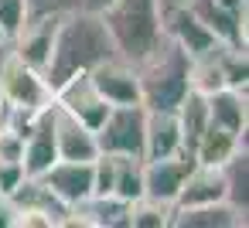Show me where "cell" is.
<instances>
[{
    "label": "cell",
    "mask_w": 249,
    "mask_h": 228,
    "mask_svg": "<svg viewBox=\"0 0 249 228\" xmlns=\"http://www.w3.org/2000/svg\"><path fill=\"white\" fill-rule=\"evenodd\" d=\"M113 41L106 34V24L96 11H72V14H62L58 21V31H55V45H52V58L45 65V79L48 85H62L65 79L79 75V72H89L96 68L99 62L113 58Z\"/></svg>",
    "instance_id": "cell-1"
},
{
    "label": "cell",
    "mask_w": 249,
    "mask_h": 228,
    "mask_svg": "<svg viewBox=\"0 0 249 228\" xmlns=\"http://www.w3.org/2000/svg\"><path fill=\"white\" fill-rule=\"evenodd\" d=\"M116 58L137 65L164 41L160 0H113L99 11Z\"/></svg>",
    "instance_id": "cell-2"
},
{
    "label": "cell",
    "mask_w": 249,
    "mask_h": 228,
    "mask_svg": "<svg viewBox=\"0 0 249 228\" xmlns=\"http://www.w3.org/2000/svg\"><path fill=\"white\" fill-rule=\"evenodd\" d=\"M188 75H191V58L164 34V41L143 62H137L143 109H178V102L191 92Z\"/></svg>",
    "instance_id": "cell-3"
},
{
    "label": "cell",
    "mask_w": 249,
    "mask_h": 228,
    "mask_svg": "<svg viewBox=\"0 0 249 228\" xmlns=\"http://www.w3.org/2000/svg\"><path fill=\"white\" fill-rule=\"evenodd\" d=\"M0 96H4L7 109L21 113H41L45 106L55 102V89L48 85L45 72L21 62L7 38L0 41Z\"/></svg>",
    "instance_id": "cell-4"
},
{
    "label": "cell",
    "mask_w": 249,
    "mask_h": 228,
    "mask_svg": "<svg viewBox=\"0 0 249 228\" xmlns=\"http://www.w3.org/2000/svg\"><path fill=\"white\" fill-rule=\"evenodd\" d=\"M143 126H147V109L140 102H133V106H109L106 119L96 130L99 153L143 160Z\"/></svg>",
    "instance_id": "cell-5"
},
{
    "label": "cell",
    "mask_w": 249,
    "mask_h": 228,
    "mask_svg": "<svg viewBox=\"0 0 249 228\" xmlns=\"http://www.w3.org/2000/svg\"><path fill=\"white\" fill-rule=\"evenodd\" d=\"M89 82L96 85V92L109 102V106H133L140 102V79H137V65L123 62V58H106L96 68L86 72ZM143 106V102H140Z\"/></svg>",
    "instance_id": "cell-6"
},
{
    "label": "cell",
    "mask_w": 249,
    "mask_h": 228,
    "mask_svg": "<svg viewBox=\"0 0 249 228\" xmlns=\"http://www.w3.org/2000/svg\"><path fill=\"white\" fill-rule=\"evenodd\" d=\"M55 102H58L65 113H72L79 123H86L92 133L99 130V123H103L106 113H109V102L96 92V85L89 82L86 72H79V75L65 79L62 85H55Z\"/></svg>",
    "instance_id": "cell-7"
},
{
    "label": "cell",
    "mask_w": 249,
    "mask_h": 228,
    "mask_svg": "<svg viewBox=\"0 0 249 228\" xmlns=\"http://www.w3.org/2000/svg\"><path fill=\"white\" fill-rule=\"evenodd\" d=\"M222 45H232V48H246V24H249V7L242 11H229L215 0H188L184 4Z\"/></svg>",
    "instance_id": "cell-8"
},
{
    "label": "cell",
    "mask_w": 249,
    "mask_h": 228,
    "mask_svg": "<svg viewBox=\"0 0 249 228\" xmlns=\"http://www.w3.org/2000/svg\"><path fill=\"white\" fill-rule=\"evenodd\" d=\"M191 167H195V157H184V153H174L164 160H143V197L174 204Z\"/></svg>",
    "instance_id": "cell-9"
},
{
    "label": "cell",
    "mask_w": 249,
    "mask_h": 228,
    "mask_svg": "<svg viewBox=\"0 0 249 228\" xmlns=\"http://www.w3.org/2000/svg\"><path fill=\"white\" fill-rule=\"evenodd\" d=\"M55 160H58V150H55V102H52V106H45L35 116V126L24 136L21 163H24V174L28 177H41Z\"/></svg>",
    "instance_id": "cell-10"
},
{
    "label": "cell",
    "mask_w": 249,
    "mask_h": 228,
    "mask_svg": "<svg viewBox=\"0 0 249 228\" xmlns=\"http://www.w3.org/2000/svg\"><path fill=\"white\" fill-rule=\"evenodd\" d=\"M41 180L52 187V194L62 204H79L92 194V160H55Z\"/></svg>",
    "instance_id": "cell-11"
},
{
    "label": "cell",
    "mask_w": 249,
    "mask_h": 228,
    "mask_svg": "<svg viewBox=\"0 0 249 228\" xmlns=\"http://www.w3.org/2000/svg\"><path fill=\"white\" fill-rule=\"evenodd\" d=\"M58 21L62 17H31L14 38H11V48L21 62H28L31 68L45 72L48 58H52V45H55V31H58Z\"/></svg>",
    "instance_id": "cell-12"
},
{
    "label": "cell",
    "mask_w": 249,
    "mask_h": 228,
    "mask_svg": "<svg viewBox=\"0 0 249 228\" xmlns=\"http://www.w3.org/2000/svg\"><path fill=\"white\" fill-rule=\"evenodd\" d=\"M164 34L188 55V58H198V55H205V51H212L215 45H222L188 7H174V11H167L164 14Z\"/></svg>",
    "instance_id": "cell-13"
},
{
    "label": "cell",
    "mask_w": 249,
    "mask_h": 228,
    "mask_svg": "<svg viewBox=\"0 0 249 228\" xmlns=\"http://www.w3.org/2000/svg\"><path fill=\"white\" fill-rule=\"evenodd\" d=\"M55 150L58 160H96L99 147H96V133L79 123L72 113H65L55 102Z\"/></svg>",
    "instance_id": "cell-14"
},
{
    "label": "cell",
    "mask_w": 249,
    "mask_h": 228,
    "mask_svg": "<svg viewBox=\"0 0 249 228\" xmlns=\"http://www.w3.org/2000/svg\"><path fill=\"white\" fill-rule=\"evenodd\" d=\"M181 153V126L174 109H147L143 126V160H164Z\"/></svg>",
    "instance_id": "cell-15"
},
{
    "label": "cell",
    "mask_w": 249,
    "mask_h": 228,
    "mask_svg": "<svg viewBox=\"0 0 249 228\" xmlns=\"http://www.w3.org/2000/svg\"><path fill=\"white\" fill-rule=\"evenodd\" d=\"M246 221H249V214L235 211L229 201H212V204L171 211V228H246Z\"/></svg>",
    "instance_id": "cell-16"
},
{
    "label": "cell",
    "mask_w": 249,
    "mask_h": 228,
    "mask_svg": "<svg viewBox=\"0 0 249 228\" xmlns=\"http://www.w3.org/2000/svg\"><path fill=\"white\" fill-rule=\"evenodd\" d=\"M212 201H225V177L222 167H208V163H195L174 197V208H195V204H212Z\"/></svg>",
    "instance_id": "cell-17"
},
{
    "label": "cell",
    "mask_w": 249,
    "mask_h": 228,
    "mask_svg": "<svg viewBox=\"0 0 249 228\" xmlns=\"http://www.w3.org/2000/svg\"><path fill=\"white\" fill-rule=\"evenodd\" d=\"M208 102V119L215 126H225L235 136L249 133V102H246V89H218L212 96H205Z\"/></svg>",
    "instance_id": "cell-18"
},
{
    "label": "cell",
    "mask_w": 249,
    "mask_h": 228,
    "mask_svg": "<svg viewBox=\"0 0 249 228\" xmlns=\"http://www.w3.org/2000/svg\"><path fill=\"white\" fill-rule=\"evenodd\" d=\"M174 116H178V126H181V153L195 157V147H198V140H201V133L208 126V102H205V96L201 92H188L178 102Z\"/></svg>",
    "instance_id": "cell-19"
},
{
    "label": "cell",
    "mask_w": 249,
    "mask_h": 228,
    "mask_svg": "<svg viewBox=\"0 0 249 228\" xmlns=\"http://www.w3.org/2000/svg\"><path fill=\"white\" fill-rule=\"evenodd\" d=\"M14 208H38V211H45V214H52V221H55V228L62 225V218L69 214V204H62L55 194H52V187L41 180V177H24L21 184H18V191L7 197Z\"/></svg>",
    "instance_id": "cell-20"
},
{
    "label": "cell",
    "mask_w": 249,
    "mask_h": 228,
    "mask_svg": "<svg viewBox=\"0 0 249 228\" xmlns=\"http://www.w3.org/2000/svg\"><path fill=\"white\" fill-rule=\"evenodd\" d=\"M239 147H246V136H235V133H229L225 126H215V123L208 119V126H205V133H201V140H198V147H195V163L222 167Z\"/></svg>",
    "instance_id": "cell-21"
},
{
    "label": "cell",
    "mask_w": 249,
    "mask_h": 228,
    "mask_svg": "<svg viewBox=\"0 0 249 228\" xmlns=\"http://www.w3.org/2000/svg\"><path fill=\"white\" fill-rule=\"evenodd\" d=\"M222 177H225V201L249 214V147H239L225 163H222Z\"/></svg>",
    "instance_id": "cell-22"
},
{
    "label": "cell",
    "mask_w": 249,
    "mask_h": 228,
    "mask_svg": "<svg viewBox=\"0 0 249 228\" xmlns=\"http://www.w3.org/2000/svg\"><path fill=\"white\" fill-rule=\"evenodd\" d=\"M113 197L133 204L143 197V160L137 157H116V177H113Z\"/></svg>",
    "instance_id": "cell-23"
},
{
    "label": "cell",
    "mask_w": 249,
    "mask_h": 228,
    "mask_svg": "<svg viewBox=\"0 0 249 228\" xmlns=\"http://www.w3.org/2000/svg\"><path fill=\"white\" fill-rule=\"evenodd\" d=\"M171 211H174V204H164L154 197H137L126 211V228H171Z\"/></svg>",
    "instance_id": "cell-24"
},
{
    "label": "cell",
    "mask_w": 249,
    "mask_h": 228,
    "mask_svg": "<svg viewBox=\"0 0 249 228\" xmlns=\"http://www.w3.org/2000/svg\"><path fill=\"white\" fill-rule=\"evenodd\" d=\"M28 24V4L24 0H0V34L7 41Z\"/></svg>",
    "instance_id": "cell-25"
},
{
    "label": "cell",
    "mask_w": 249,
    "mask_h": 228,
    "mask_svg": "<svg viewBox=\"0 0 249 228\" xmlns=\"http://www.w3.org/2000/svg\"><path fill=\"white\" fill-rule=\"evenodd\" d=\"M28 4V21L31 17H62L82 7V0H24Z\"/></svg>",
    "instance_id": "cell-26"
},
{
    "label": "cell",
    "mask_w": 249,
    "mask_h": 228,
    "mask_svg": "<svg viewBox=\"0 0 249 228\" xmlns=\"http://www.w3.org/2000/svg\"><path fill=\"white\" fill-rule=\"evenodd\" d=\"M24 177L28 174H24V163L21 160H0V197H11Z\"/></svg>",
    "instance_id": "cell-27"
},
{
    "label": "cell",
    "mask_w": 249,
    "mask_h": 228,
    "mask_svg": "<svg viewBox=\"0 0 249 228\" xmlns=\"http://www.w3.org/2000/svg\"><path fill=\"white\" fill-rule=\"evenodd\" d=\"M21 153H24V136L0 123V160H21Z\"/></svg>",
    "instance_id": "cell-28"
},
{
    "label": "cell",
    "mask_w": 249,
    "mask_h": 228,
    "mask_svg": "<svg viewBox=\"0 0 249 228\" xmlns=\"http://www.w3.org/2000/svg\"><path fill=\"white\" fill-rule=\"evenodd\" d=\"M14 228H55V221L38 208H14Z\"/></svg>",
    "instance_id": "cell-29"
},
{
    "label": "cell",
    "mask_w": 249,
    "mask_h": 228,
    "mask_svg": "<svg viewBox=\"0 0 249 228\" xmlns=\"http://www.w3.org/2000/svg\"><path fill=\"white\" fill-rule=\"evenodd\" d=\"M0 228H14V204L0 197Z\"/></svg>",
    "instance_id": "cell-30"
},
{
    "label": "cell",
    "mask_w": 249,
    "mask_h": 228,
    "mask_svg": "<svg viewBox=\"0 0 249 228\" xmlns=\"http://www.w3.org/2000/svg\"><path fill=\"white\" fill-rule=\"evenodd\" d=\"M215 4H222L229 11H242V7H249V0H215Z\"/></svg>",
    "instance_id": "cell-31"
},
{
    "label": "cell",
    "mask_w": 249,
    "mask_h": 228,
    "mask_svg": "<svg viewBox=\"0 0 249 228\" xmlns=\"http://www.w3.org/2000/svg\"><path fill=\"white\" fill-rule=\"evenodd\" d=\"M106 4H113V0H82V7H86V11H96V14H99Z\"/></svg>",
    "instance_id": "cell-32"
},
{
    "label": "cell",
    "mask_w": 249,
    "mask_h": 228,
    "mask_svg": "<svg viewBox=\"0 0 249 228\" xmlns=\"http://www.w3.org/2000/svg\"><path fill=\"white\" fill-rule=\"evenodd\" d=\"M188 4V0H160V7H164V14L167 11H174V7H184Z\"/></svg>",
    "instance_id": "cell-33"
},
{
    "label": "cell",
    "mask_w": 249,
    "mask_h": 228,
    "mask_svg": "<svg viewBox=\"0 0 249 228\" xmlns=\"http://www.w3.org/2000/svg\"><path fill=\"white\" fill-rule=\"evenodd\" d=\"M4 113H7V106H4V96H0V123H4Z\"/></svg>",
    "instance_id": "cell-34"
},
{
    "label": "cell",
    "mask_w": 249,
    "mask_h": 228,
    "mask_svg": "<svg viewBox=\"0 0 249 228\" xmlns=\"http://www.w3.org/2000/svg\"><path fill=\"white\" fill-rule=\"evenodd\" d=\"M0 41H4V34H0Z\"/></svg>",
    "instance_id": "cell-35"
}]
</instances>
